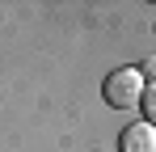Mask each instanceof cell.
I'll list each match as a JSON object with an SVG mask.
<instances>
[{
  "mask_svg": "<svg viewBox=\"0 0 156 152\" xmlns=\"http://www.w3.org/2000/svg\"><path fill=\"white\" fill-rule=\"evenodd\" d=\"M139 110H144V123L156 127V85L152 89H144V101H139Z\"/></svg>",
  "mask_w": 156,
  "mask_h": 152,
  "instance_id": "3",
  "label": "cell"
},
{
  "mask_svg": "<svg viewBox=\"0 0 156 152\" xmlns=\"http://www.w3.org/2000/svg\"><path fill=\"white\" fill-rule=\"evenodd\" d=\"M139 72H144V80L152 76V85H156V55H152V59H148V63H144V68H139Z\"/></svg>",
  "mask_w": 156,
  "mask_h": 152,
  "instance_id": "4",
  "label": "cell"
},
{
  "mask_svg": "<svg viewBox=\"0 0 156 152\" xmlns=\"http://www.w3.org/2000/svg\"><path fill=\"white\" fill-rule=\"evenodd\" d=\"M144 72L139 68H118V72H110L105 76V85H101V93L105 101L114 106V110H135L139 101H144Z\"/></svg>",
  "mask_w": 156,
  "mask_h": 152,
  "instance_id": "1",
  "label": "cell"
},
{
  "mask_svg": "<svg viewBox=\"0 0 156 152\" xmlns=\"http://www.w3.org/2000/svg\"><path fill=\"white\" fill-rule=\"evenodd\" d=\"M118 152H156V127L148 123H131L118 135Z\"/></svg>",
  "mask_w": 156,
  "mask_h": 152,
  "instance_id": "2",
  "label": "cell"
}]
</instances>
